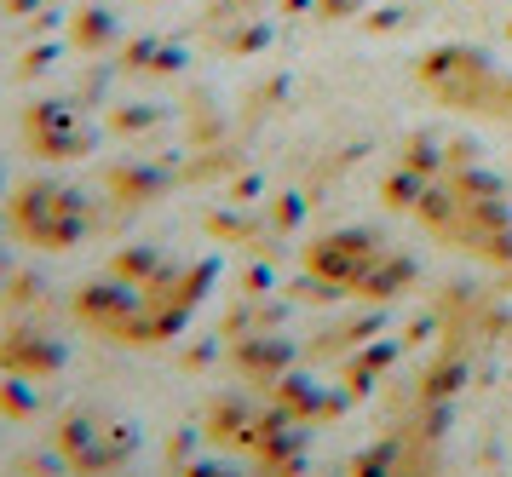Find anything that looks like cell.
Masks as SVG:
<instances>
[{
  "label": "cell",
  "mask_w": 512,
  "mask_h": 477,
  "mask_svg": "<svg viewBox=\"0 0 512 477\" xmlns=\"http://www.w3.org/2000/svg\"><path fill=\"white\" fill-rule=\"evenodd\" d=\"M415 81L438 98L443 110H461V115L507 110V75L489 64L484 52H472V46H438V52H426Z\"/></svg>",
  "instance_id": "obj_1"
},
{
  "label": "cell",
  "mask_w": 512,
  "mask_h": 477,
  "mask_svg": "<svg viewBox=\"0 0 512 477\" xmlns=\"http://www.w3.org/2000/svg\"><path fill=\"white\" fill-rule=\"evenodd\" d=\"M12 225L24 230L35 248H70L87 236V202L64 184H24L12 196Z\"/></svg>",
  "instance_id": "obj_2"
},
{
  "label": "cell",
  "mask_w": 512,
  "mask_h": 477,
  "mask_svg": "<svg viewBox=\"0 0 512 477\" xmlns=\"http://www.w3.org/2000/svg\"><path fill=\"white\" fill-rule=\"evenodd\" d=\"M380 259L386 253H380L374 236H363V230H334V236H323L311 248V271L328 276V282H340V288H369L374 294V265Z\"/></svg>",
  "instance_id": "obj_3"
},
{
  "label": "cell",
  "mask_w": 512,
  "mask_h": 477,
  "mask_svg": "<svg viewBox=\"0 0 512 477\" xmlns=\"http://www.w3.org/2000/svg\"><path fill=\"white\" fill-rule=\"evenodd\" d=\"M29 144L41 156H70V150L87 144V127H81V115L58 110V104H41V110H29Z\"/></svg>",
  "instance_id": "obj_4"
},
{
  "label": "cell",
  "mask_w": 512,
  "mask_h": 477,
  "mask_svg": "<svg viewBox=\"0 0 512 477\" xmlns=\"http://www.w3.org/2000/svg\"><path fill=\"white\" fill-rule=\"evenodd\" d=\"M0 368H12V374H24V380L58 374V368H64V345L47 340V334H12V340L0 345Z\"/></svg>",
  "instance_id": "obj_5"
},
{
  "label": "cell",
  "mask_w": 512,
  "mask_h": 477,
  "mask_svg": "<svg viewBox=\"0 0 512 477\" xmlns=\"http://www.w3.org/2000/svg\"><path fill=\"white\" fill-rule=\"evenodd\" d=\"M0 409H6V414H29V409H35V391H29V380H24V374L0 386Z\"/></svg>",
  "instance_id": "obj_6"
},
{
  "label": "cell",
  "mask_w": 512,
  "mask_h": 477,
  "mask_svg": "<svg viewBox=\"0 0 512 477\" xmlns=\"http://www.w3.org/2000/svg\"><path fill=\"white\" fill-rule=\"evenodd\" d=\"M357 0H323V12H351Z\"/></svg>",
  "instance_id": "obj_7"
}]
</instances>
